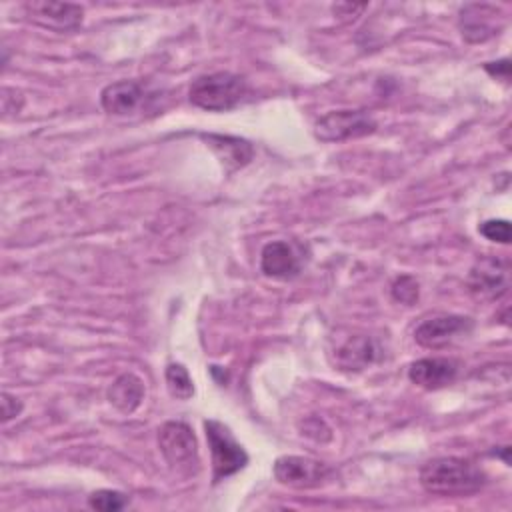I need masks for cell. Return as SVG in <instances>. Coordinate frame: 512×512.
<instances>
[{"mask_svg":"<svg viewBox=\"0 0 512 512\" xmlns=\"http://www.w3.org/2000/svg\"><path fill=\"white\" fill-rule=\"evenodd\" d=\"M484 70L494 76V78H502V80H508L510 76V60L508 58H502L498 62H486L484 64Z\"/></svg>","mask_w":512,"mask_h":512,"instance_id":"cell-22","label":"cell"},{"mask_svg":"<svg viewBox=\"0 0 512 512\" xmlns=\"http://www.w3.org/2000/svg\"><path fill=\"white\" fill-rule=\"evenodd\" d=\"M378 128L368 110H332L320 116L314 124V136L322 142H344L362 138Z\"/></svg>","mask_w":512,"mask_h":512,"instance_id":"cell-5","label":"cell"},{"mask_svg":"<svg viewBox=\"0 0 512 512\" xmlns=\"http://www.w3.org/2000/svg\"><path fill=\"white\" fill-rule=\"evenodd\" d=\"M144 88L136 80H116L102 88L100 106L112 116H128L140 108Z\"/></svg>","mask_w":512,"mask_h":512,"instance_id":"cell-14","label":"cell"},{"mask_svg":"<svg viewBox=\"0 0 512 512\" xmlns=\"http://www.w3.org/2000/svg\"><path fill=\"white\" fill-rule=\"evenodd\" d=\"M204 432L212 456V482H220L248 464V454L240 442L234 440L228 426L218 420H204Z\"/></svg>","mask_w":512,"mask_h":512,"instance_id":"cell-3","label":"cell"},{"mask_svg":"<svg viewBox=\"0 0 512 512\" xmlns=\"http://www.w3.org/2000/svg\"><path fill=\"white\" fill-rule=\"evenodd\" d=\"M458 26L468 42H486L502 28V10L492 4H466L460 8Z\"/></svg>","mask_w":512,"mask_h":512,"instance_id":"cell-10","label":"cell"},{"mask_svg":"<svg viewBox=\"0 0 512 512\" xmlns=\"http://www.w3.org/2000/svg\"><path fill=\"white\" fill-rule=\"evenodd\" d=\"M130 498L124 494V492H118V490H108V488H102V490H96L88 496V506L92 510H102V512H118V510H124L128 506Z\"/></svg>","mask_w":512,"mask_h":512,"instance_id":"cell-18","label":"cell"},{"mask_svg":"<svg viewBox=\"0 0 512 512\" xmlns=\"http://www.w3.org/2000/svg\"><path fill=\"white\" fill-rule=\"evenodd\" d=\"M24 12L28 20L34 24L56 30V32H68L82 24L84 8L80 4L70 2H46V0H34L24 4Z\"/></svg>","mask_w":512,"mask_h":512,"instance_id":"cell-9","label":"cell"},{"mask_svg":"<svg viewBox=\"0 0 512 512\" xmlns=\"http://www.w3.org/2000/svg\"><path fill=\"white\" fill-rule=\"evenodd\" d=\"M458 362L452 358L430 356L420 358L408 366V378L412 384L424 390H440L450 386L458 376Z\"/></svg>","mask_w":512,"mask_h":512,"instance_id":"cell-12","label":"cell"},{"mask_svg":"<svg viewBox=\"0 0 512 512\" xmlns=\"http://www.w3.org/2000/svg\"><path fill=\"white\" fill-rule=\"evenodd\" d=\"M164 378H166V388L172 398L190 400L194 396V382L182 364L170 362L164 370Z\"/></svg>","mask_w":512,"mask_h":512,"instance_id":"cell-17","label":"cell"},{"mask_svg":"<svg viewBox=\"0 0 512 512\" xmlns=\"http://www.w3.org/2000/svg\"><path fill=\"white\" fill-rule=\"evenodd\" d=\"M158 448L172 470L188 474L198 468V442L194 430L186 422H164L158 430Z\"/></svg>","mask_w":512,"mask_h":512,"instance_id":"cell-4","label":"cell"},{"mask_svg":"<svg viewBox=\"0 0 512 512\" xmlns=\"http://www.w3.org/2000/svg\"><path fill=\"white\" fill-rule=\"evenodd\" d=\"M478 232L492 240V242H498V244H508L510 242V222L508 220H502V218H492V220H484L480 226H478Z\"/></svg>","mask_w":512,"mask_h":512,"instance_id":"cell-19","label":"cell"},{"mask_svg":"<svg viewBox=\"0 0 512 512\" xmlns=\"http://www.w3.org/2000/svg\"><path fill=\"white\" fill-rule=\"evenodd\" d=\"M468 292L476 300H498L508 292V262L496 256L480 258L468 272Z\"/></svg>","mask_w":512,"mask_h":512,"instance_id":"cell-6","label":"cell"},{"mask_svg":"<svg viewBox=\"0 0 512 512\" xmlns=\"http://www.w3.org/2000/svg\"><path fill=\"white\" fill-rule=\"evenodd\" d=\"M392 298L408 306L414 304L418 300V282L408 274L398 276L392 284Z\"/></svg>","mask_w":512,"mask_h":512,"instance_id":"cell-20","label":"cell"},{"mask_svg":"<svg viewBox=\"0 0 512 512\" xmlns=\"http://www.w3.org/2000/svg\"><path fill=\"white\" fill-rule=\"evenodd\" d=\"M22 412V402L12 396L10 392H2V400H0V414H2V422H10L12 418L20 416Z\"/></svg>","mask_w":512,"mask_h":512,"instance_id":"cell-21","label":"cell"},{"mask_svg":"<svg viewBox=\"0 0 512 512\" xmlns=\"http://www.w3.org/2000/svg\"><path fill=\"white\" fill-rule=\"evenodd\" d=\"M260 270L274 280H290L300 274V258L286 240L268 242L260 252Z\"/></svg>","mask_w":512,"mask_h":512,"instance_id":"cell-13","label":"cell"},{"mask_svg":"<svg viewBox=\"0 0 512 512\" xmlns=\"http://www.w3.org/2000/svg\"><path fill=\"white\" fill-rule=\"evenodd\" d=\"M274 478L288 488H314L318 486L330 472V468L310 456L284 454L274 460L272 466Z\"/></svg>","mask_w":512,"mask_h":512,"instance_id":"cell-7","label":"cell"},{"mask_svg":"<svg viewBox=\"0 0 512 512\" xmlns=\"http://www.w3.org/2000/svg\"><path fill=\"white\" fill-rule=\"evenodd\" d=\"M202 138L206 140V146L218 156L226 172L246 166L254 156L252 144L244 138L228 134H202Z\"/></svg>","mask_w":512,"mask_h":512,"instance_id":"cell-15","label":"cell"},{"mask_svg":"<svg viewBox=\"0 0 512 512\" xmlns=\"http://www.w3.org/2000/svg\"><path fill=\"white\" fill-rule=\"evenodd\" d=\"M108 402L122 414H132L144 400V382L134 372H122L106 390Z\"/></svg>","mask_w":512,"mask_h":512,"instance_id":"cell-16","label":"cell"},{"mask_svg":"<svg viewBox=\"0 0 512 512\" xmlns=\"http://www.w3.org/2000/svg\"><path fill=\"white\" fill-rule=\"evenodd\" d=\"M246 80L240 74L220 70L202 74L192 80L188 88V100L208 112H228L236 108L246 96Z\"/></svg>","mask_w":512,"mask_h":512,"instance_id":"cell-2","label":"cell"},{"mask_svg":"<svg viewBox=\"0 0 512 512\" xmlns=\"http://www.w3.org/2000/svg\"><path fill=\"white\" fill-rule=\"evenodd\" d=\"M474 322L460 314H438L422 320L414 330V340L424 348H442L456 338L468 334Z\"/></svg>","mask_w":512,"mask_h":512,"instance_id":"cell-8","label":"cell"},{"mask_svg":"<svg viewBox=\"0 0 512 512\" xmlns=\"http://www.w3.org/2000/svg\"><path fill=\"white\" fill-rule=\"evenodd\" d=\"M420 484L426 492L436 496H468L478 492L488 476L468 458L438 456L420 468Z\"/></svg>","mask_w":512,"mask_h":512,"instance_id":"cell-1","label":"cell"},{"mask_svg":"<svg viewBox=\"0 0 512 512\" xmlns=\"http://www.w3.org/2000/svg\"><path fill=\"white\" fill-rule=\"evenodd\" d=\"M380 358V346L372 336H348L334 350V366L344 372H362Z\"/></svg>","mask_w":512,"mask_h":512,"instance_id":"cell-11","label":"cell"}]
</instances>
